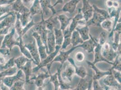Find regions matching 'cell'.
<instances>
[{
  "mask_svg": "<svg viewBox=\"0 0 121 90\" xmlns=\"http://www.w3.org/2000/svg\"><path fill=\"white\" fill-rule=\"evenodd\" d=\"M68 60L71 63L72 65H73L75 69V74L77 75L80 77L81 78H84L86 77L88 75L87 71L86 70V68L83 66L78 67L76 65L73 59L71 58H68Z\"/></svg>",
  "mask_w": 121,
  "mask_h": 90,
  "instance_id": "obj_22",
  "label": "cell"
},
{
  "mask_svg": "<svg viewBox=\"0 0 121 90\" xmlns=\"http://www.w3.org/2000/svg\"><path fill=\"white\" fill-rule=\"evenodd\" d=\"M63 34L64 40L60 48L62 50H64L67 46L71 44V36L72 32L69 29V27L66 28V29L63 32Z\"/></svg>",
  "mask_w": 121,
  "mask_h": 90,
  "instance_id": "obj_24",
  "label": "cell"
},
{
  "mask_svg": "<svg viewBox=\"0 0 121 90\" xmlns=\"http://www.w3.org/2000/svg\"><path fill=\"white\" fill-rule=\"evenodd\" d=\"M29 60L30 59H28L25 56H21L15 59L14 61L17 68L20 69V68L24 65L25 63Z\"/></svg>",
  "mask_w": 121,
  "mask_h": 90,
  "instance_id": "obj_33",
  "label": "cell"
},
{
  "mask_svg": "<svg viewBox=\"0 0 121 90\" xmlns=\"http://www.w3.org/2000/svg\"><path fill=\"white\" fill-rule=\"evenodd\" d=\"M5 37V35H0V47L1 46L2 42L3 41H2L4 39Z\"/></svg>",
  "mask_w": 121,
  "mask_h": 90,
  "instance_id": "obj_48",
  "label": "cell"
},
{
  "mask_svg": "<svg viewBox=\"0 0 121 90\" xmlns=\"http://www.w3.org/2000/svg\"><path fill=\"white\" fill-rule=\"evenodd\" d=\"M84 19L83 15L82 13L81 9H79L78 13L77 15H76L73 19H72V21L71 23V25L69 27V29L72 33L73 31L75 30L77 26L78 25V23L79 20Z\"/></svg>",
  "mask_w": 121,
  "mask_h": 90,
  "instance_id": "obj_25",
  "label": "cell"
},
{
  "mask_svg": "<svg viewBox=\"0 0 121 90\" xmlns=\"http://www.w3.org/2000/svg\"><path fill=\"white\" fill-rule=\"evenodd\" d=\"M83 42L78 31L76 30L73 31L71 36V43L73 45V47L77 46L79 43L82 44Z\"/></svg>",
  "mask_w": 121,
  "mask_h": 90,
  "instance_id": "obj_28",
  "label": "cell"
},
{
  "mask_svg": "<svg viewBox=\"0 0 121 90\" xmlns=\"http://www.w3.org/2000/svg\"><path fill=\"white\" fill-rule=\"evenodd\" d=\"M57 19L60 22L61 24L60 29L63 32L67 27L68 25H69V23L71 20H72V18H68L65 15L61 14L57 16Z\"/></svg>",
  "mask_w": 121,
  "mask_h": 90,
  "instance_id": "obj_27",
  "label": "cell"
},
{
  "mask_svg": "<svg viewBox=\"0 0 121 90\" xmlns=\"http://www.w3.org/2000/svg\"><path fill=\"white\" fill-rule=\"evenodd\" d=\"M75 30L78 31L80 35L81 36V38L83 40V41H86L89 40L90 38V33H89V27L87 25H86L85 27L79 29L78 28H76Z\"/></svg>",
  "mask_w": 121,
  "mask_h": 90,
  "instance_id": "obj_30",
  "label": "cell"
},
{
  "mask_svg": "<svg viewBox=\"0 0 121 90\" xmlns=\"http://www.w3.org/2000/svg\"><path fill=\"white\" fill-rule=\"evenodd\" d=\"M32 36L35 37L37 42L38 51L40 55L41 60L42 61L44 60L48 56V54L46 52V47L41 39L40 36L36 31L34 32L32 34Z\"/></svg>",
  "mask_w": 121,
  "mask_h": 90,
  "instance_id": "obj_10",
  "label": "cell"
},
{
  "mask_svg": "<svg viewBox=\"0 0 121 90\" xmlns=\"http://www.w3.org/2000/svg\"><path fill=\"white\" fill-rule=\"evenodd\" d=\"M93 82L94 90H103L101 85L99 84L98 80H93Z\"/></svg>",
  "mask_w": 121,
  "mask_h": 90,
  "instance_id": "obj_41",
  "label": "cell"
},
{
  "mask_svg": "<svg viewBox=\"0 0 121 90\" xmlns=\"http://www.w3.org/2000/svg\"><path fill=\"white\" fill-rule=\"evenodd\" d=\"M23 4L25 5L26 4H30L31 3H33L34 0H21Z\"/></svg>",
  "mask_w": 121,
  "mask_h": 90,
  "instance_id": "obj_46",
  "label": "cell"
},
{
  "mask_svg": "<svg viewBox=\"0 0 121 90\" xmlns=\"http://www.w3.org/2000/svg\"><path fill=\"white\" fill-rule=\"evenodd\" d=\"M2 83V78H0V86L1 84Z\"/></svg>",
  "mask_w": 121,
  "mask_h": 90,
  "instance_id": "obj_49",
  "label": "cell"
},
{
  "mask_svg": "<svg viewBox=\"0 0 121 90\" xmlns=\"http://www.w3.org/2000/svg\"><path fill=\"white\" fill-rule=\"evenodd\" d=\"M77 46L73 47L71 48L70 50H67L66 51H60V54L59 55L56 56L54 58V59L52 61L51 64H52L54 62H60L61 63V65H63L66 61V60L68 59L69 58V55L71 53V52L74 50L76 48H77Z\"/></svg>",
  "mask_w": 121,
  "mask_h": 90,
  "instance_id": "obj_16",
  "label": "cell"
},
{
  "mask_svg": "<svg viewBox=\"0 0 121 90\" xmlns=\"http://www.w3.org/2000/svg\"><path fill=\"white\" fill-rule=\"evenodd\" d=\"M31 15L33 16L36 14L42 15V10L41 7L40 0H34L30 9Z\"/></svg>",
  "mask_w": 121,
  "mask_h": 90,
  "instance_id": "obj_26",
  "label": "cell"
},
{
  "mask_svg": "<svg viewBox=\"0 0 121 90\" xmlns=\"http://www.w3.org/2000/svg\"><path fill=\"white\" fill-rule=\"evenodd\" d=\"M83 7L81 9L83 18L86 22L92 17L94 12V8L90 5L88 0H83Z\"/></svg>",
  "mask_w": 121,
  "mask_h": 90,
  "instance_id": "obj_11",
  "label": "cell"
},
{
  "mask_svg": "<svg viewBox=\"0 0 121 90\" xmlns=\"http://www.w3.org/2000/svg\"><path fill=\"white\" fill-rule=\"evenodd\" d=\"M101 52L103 57L110 62L115 60L117 55L121 54L113 50L111 44L108 42L102 45Z\"/></svg>",
  "mask_w": 121,
  "mask_h": 90,
  "instance_id": "obj_5",
  "label": "cell"
},
{
  "mask_svg": "<svg viewBox=\"0 0 121 90\" xmlns=\"http://www.w3.org/2000/svg\"><path fill=\"white\" fill-rule=\"evenodd\" d=\"M11 9L15 12L20 14L30 11V9L23 4L21 0H15L12 4Z\"/></svg>",
  "mask_w": 121,
  "mask_h": 90,
  "instance_id": "obj_15",
  "label": "cell"
},
{
  "mask_svg": "<svg viewBox=\"0 0 121 90\" xmlns=\"http://www.w3.org/2000/svg\"><path fill=\"white\" fill-rule=\"evenodd\" d=\"M94 8L93 15L91 19L86 23V25L88 27L94 25L97 27H100L101 23L105 20L110 19L108 12L106 10L99 8L95 5H92Z\"/></svg>",
  "mask_w": 121,
  "mask_h": 90,
  "instance_id": "obj_1",
  "label": "cell"
},
{
  "mask_svg": "<svg viewBox=\"0 0 121 90\" xmlns=\"http://www.w3.org/2000/svg\"><path fill=\"white\" fill-rule=\"evenodd\" d=\"M74 74H75V67L71 63H64L62 65L60 75L62 80L65 82L66 83V81H67L71 82Z\"/></svg>",
  "mask_w": 121,
  "mask_h": 90,
  "instance_id": "obj_4",
  "label": "cell"
},
{
  "mask_svg": "<svg viewBox=\"0 0 121 90\" xmlns=\"http://www.w3.org/2000/svg\"><path fill=\"white\" fill-rule=\"evenodd\" d=\"M32 61L31 60H28L24 65L20 68V70L24 72L25 76V82L27 83H30V78L32 73Z\"/></svg>",
  "mask_w": 121,
  "mask_h": 90,
  "instance_id": "obj_17",
  "label": "cell"
},
{
  "mask_svg": "<svg viewBox=\"0 0 121 90\" xmlns=\"http://www.w3.org/2000/svg\"></svg>",
  "mask_w": 121,
  "mask_h": 90,
  "instance_id": "obj_51",
  "label": "cell"
},
{
  "mask_svg": "<svg viewBox=\"0 0 121 90\" xmlns=\"http://www.w3.org/2000/svg\"><path fill=\"white\" fill-rule=\"evenodd\" d=\"M15 12L14 11H10V12H9V13H7V14H5V15H2V16H0V22L2 20H3V19H4L5 18V17H6L7 16H9V15H11V14H13V13H15Z\"/></svg>",
  "mask_w": 121,
  "mask_h": 90,
  "instance_id": "obj_43",
  "label": "cell"
},
{
  "mask_svg": "<svg viewBox=\"0 0 121 90\" xmlns=\"http://www.w3.org/2000/svg\"><path fill=\"white\" fill-rule=\"evenodd\" d=\"M61 46H60V45H56L55 46V51L49 54V55L47 56V57L44 60L41 61L39 65H38L37 67L34 68V69H32V73H37L41 68L45 67L46 66H47L48 64L49 63L51 64L52 61L54 59L56 56L57 55L58 52L60 50Z\"/></svg>",
  "mask_w": 121,
  "mask_h": 90,
  "instance_id": "obj_7",
  "label": "cell"
},
{
  "mask_svg": "<svg viewBox=\"0 0 121 90\" xmlns=\"http://www.w3.org/2000/svg\"><path fill=\"white\" fill-rule=\"evenodd\" d=\"M54 32L55 38L56 45H57L61 46L64 39L63 31L61 29H58L55 28L54 29Z\"/></svg>",
  "mask_w": 121,
  "mask_h": 90,
  "instance_id": "obj_31",
  "label": "cell"
},
{
  "mask_svg": "<svg viewBox=\"0 0 121 90\" xmlns=\"http://www.w3.org/2000/svg\"><path fill=\"white\" fill-rule=\"evenodd\" d=\"M81 0H70L63 6L60 11L63 12H68L70 14H73L76 10L77 4Z\"/></svg>",
  "mask_w": 121,
  "mask_h": 90,
  "instance_id": "obj_19",
  "label": "cell"
},
{
  "mask_svg": "<svg viewBox=\"0 0 121 90\" xmlns=\"http://www.w3.org/2000/svg\"><path fill=\"white\" fill-rule=\"evenodd\" d=\"M76 60L78 62H81L83 61L85 59V55L82 52H78L76 53Z\"/></svg>",
  "mask_w": 121,
  "mask_h": 90,
  "instance_id": "obj_40",
  "label": "cell"
},
{
  "mask_svg": "<svg viewBox=\"0 0 121 90\" xmlns=\"http://www.w3.org/2000/svg\"><path fill=\"white\" fill-rule=\"evenodd\" d=\"M107 33L105 32H102L99 35V43L100 45H102L104 44L106 42V37H107Z\"/></svg>",
  "mask_w": 121,
  "mask_h": 90,
  "instance_id": "obj_39",
  "label": "cell"
},
{
  "mask_svg": "<svg viewBox=\"0 0 121 90\" xmlns=\"http://www.w3.org/2000/svg\"><path fill=\"white\" fill-rule=\"evenodd\" d=\"M15 32V29L14 27L12 29L10 33L6 34L4 37V41H2L0 48H8L11 50L14 46L19 45V41H17L16 39H15L14 37Z\"/></svg>",
  "mask_w": 121,
  "mask_h": 90,
  "instance_id": "obj_3",
  "label": "cell"
},
{
  "mask_svg": "<svg viewBox=\"0 0 121 90\" xmlns=\"http://www.w3.org/2000/svg\"><path fill=\"white\" fill-rule=\"evenodd\" d=\"M5 63L6 60L5 57L2 55H0V64H1V65H4L5 64Z\"/></svg>",
  "mask_w": 121,
  "mask_h": 90,
  "instance_id": "obj_45",
  "label": "cell"
},
{
  "mask_svg": "<svg viewBox=\"0 0 121 90\" xmlns=\"http://www.w3.org/2000/svg\"><path fill=\"white\" fill-rule=\"evenodd\" d=\"M113 1L112 0H107L106 1V5L108 8H110L113 6Z\"/></svg>",
  "mask_w": 121,
  "mask_h": 90,
  "instance_id": "obj_44",
  "label": "cell"
},
{
  "mask_svg": "<svg viewBox=\"0 0 121 90\" xmlns=\"http://www.w3.org/2000/svg\"><path fill=\"white\" fill-rule=\"evenodd\" d=\"M101 46L102 45H100L99 43L98 44L96 47L95 48L94 51L95 54V60L92 63L93 64L95 65L97 62H100V61H105L107 63L111 64L112 65L113 63L108 61V60H107L105 58H104L103 56L102 55L101 52Z\"/></svg>",
  "mask_w": 121,
  "mask_h": 90,
  "instance_id": "obj_20",
  "label": "cell"
},
{
  "mask_svg": "<svg viewBox=\"0 0 121 90\" xmlns=\"http://www.w3.org/2000/svg\"><path fill=\"white\" fill-rule=\"evenodd\" d=\"M42 70L41 72L38 73L37 76H34V77L31 78H30V81L31 80H35V84L37 86L40 88L42 86L44 83V81L45 79L49 78L50 77L51 73L48 72V71L45 70L44 71V69L43 68H41ZM41 69V68H40Z\"/></svg>",
  "mask_w": 121,
  "mask_h": 90,
  "instance_id": "obj_9",
  "label": "cell"
},
{
  "mask_svg": "<svg viewBox=\"0 0 121 90\" xmlns=\"http://www.w3.org/2000/svg\"><path fill=\"white\" fill-rule=\"evenodd\" d=\"M63 3V0H56L55 3L52 5L53 7H55V6L57 5L58 4H62Z\"/></svg>",
  "mask_w": 121,
  "mask_h": 90,
  "instance_id": "obj_47",
  "label": "cell"
},
{
  "mask_svg": "<svg viewBox=\"0 0 121 90\" xmlns=\"http://www.w3.org/2000/svg\"><path fill=\"white\" fill-rule=\"evenodd\" d=\"M32 18L33 16L31 15L30 11L20 14V20L23 28L31 21Z\"/></svg>",
  "mask_w": 121,
  "mask_h": 90,
  "instance_id": "obj_29",
  "label": "cell"
},
{
  "mask_svg": "<svg viewBox=\"0 0 121 90\" xmlns=\"http://www.w3.org/2000/svg\"><path fill=\"white\" fill-rule=\"evenodd\" d=\"M86 62L89 66L91 67L92 69H93L95 72V74L94 77H93V80H99L103 77L112 74V71H111V69L108 71L102 72L100 70H99L95 66V65L94 64H93L92 63H91L90 62L88 61H86Z\"/></svg>",
  "mask_w": 121,
  "mask_h": 90,
  "instance_id": "obj_18",
  "label": "cell"
},
{
  "mask_svg": "<svg viewBox=\"0 0 121 90\" xmlns=\"http://www.w3.org/2000/svg\"><path fill=\"white\" fill-rule=\"evenodd\" d=\"M70 0H63V2H68V1H69Z\"/></svg>",
  "mask_w": 121,
  "mask_h": 90,
  "instance_id": "obj_50",
  "label": "cell"
},
{
  "mask_svg": "<svg viewBox=\"0 0 121 90\" xmlns=\"http://www.w3.org/2000/svg\"><path fill=\"white\" fill-rule=\"evenodd\" d=\"M90 38L89 40L86 41L80 45H77V47H81L86 50L88 53H90L93 52L95 48L99 43V39L93 37L91 34H89Z\"/></svg>",
  "mask_w": 121,
  "mask_h": 90,
  "instance_id": "obj_8",
  "label": "cell"
},
{
  "mask_svg": "<svg viewBox=\"0 0 121 90\" xmlns=\"http://www.w3.org/2000/svg\"><path fill=\"white\" fill-rule=\"evenodd\" d=\"M44 22L47 29L51 31H53L56 26L59 24V20L57 19V16L53 17V16H51L48 20H44Z\"/></svg>",
  "mask_w": 121,
  "mask_h": 90,
  "instance_id": "obj_23",
  "label": "cell"
},
{
  "mask_svg": "<svg viewBox=\"0 0 121 90\" xmlns=\"http://www.w3.org/2000/svg\"><path fill=\"white\" fill-rule=\"evenodd\" d=\"M24 77L22 70H19L16 75L12 77H5L2 78V82L4 85L9 88H10L15 82L19 80H23L22 78Z\"/></svg>",
  "mask_w": 121,
  "mask_h": 90,
  "instance_id": "obj_12",
  "label": "cell"
},
{
  "mask_svg": "<svg viewBox=\"0 0 121 90\" xmlns=\"http://www.w3.org/2000/svg\"><path fill=\"white\" fill-rule=\"evenodd\" d=\"M17 68L15 66L10 68H8L6 70H3L0 72V78H3L5 77L10 76L12 75H14L17 73Z\"/></svg>",
  "mask_w": 121,
  "mask_h": 90,
  "instance_id": "obj_32",
  "label": "cell"
},
{
  "mask_svg": "<svg viewBox=\"0 0 121 90\" xmlns=\"http://www.w3.org/2000/svg\"><path fill=\"white\" fill-rule=\"evenodd\" d=\"M15 0H0V5H8L12 4Z\"/></svg>",
  "mask_w": 121,
  "mask_h": 90,
  "instance_id": "obj_42",
  "label": "cell"
},
{
  "mask_svg": "<svg viewBox=\"0 0 121 90\" xmlns=\"http://www.w3.org/2000/svg\"><path fill=\"white\" fill-rule=\"evenodd\" d=\"M11 4L5 5H0V16L4 15L5 13L10 12L11 9Z\"/></svg>",
  "mask_w": 121,
  "mask_h": 90,
  "instance_id": "obj_38",
  "label": "cell"
},
{
  "mask_svg": "<svg viewBox=\"0 0 121 90\" xmlns=\"http://www.w3.org/2000/svg\"><path fill=\"white\" fill-rule=\"evenodd\" d=\"M103 83L104 84L103 88H105L104 89L105 90L107 88V86L115 87L118 88V89H121V84L119 83L115 78L112 73L106 75V77L103 79Z\"/></svg>",
  "mask_w": 121,
  "mask_h": 90,
  "instance_id": "obj_13",
  "label": "cell"
},
{
  "mask_svg": "<svg viewBox=\"0 0 121 90\" xmlns=\"http://www.w3.org/2000/svg\"><path fill=\"white\" fill-rule=\"evenodd\" d=\"M102 28L108 32H111L112 29V23L109 19H106L104 20L100 24Z\"/></svg>",
  "mask_w": 121,
  "mask_h": 90,
  "instance_id": "obj_34",
  "label": "cell"
},
{
  "mask_svg": "<svg viewBox=\"0 0 121 90\" xmlns=\"http://www.w3.org/2000/svg\"><path fill=\"white\" fill-rule=\"evenodd\" d=\"M24 46L27 48L31 55L33 62L36 65H38L40 63L41 60L40 55L38 51V46L36 44L35 41L34 40L33 42L31 43H27L24 44Z\"/></svg>",
  "mask_w": 121,
  "mask_h": 90,
  "instance_id": "obj_6",
  "label": "cell"
},
{
  "mask_svg": "<svg viewBox=\"0 0 121 90\" xmlns=\"http://www.w3.org/2000/svg\"><path fill=\"white\" fill-rule=\"evenodd\" d=\"M16 18L15 12L5 17L0 22V35H5L8 34L10 29L15 23Z\"/></svg>",
  "mask_w": 121,
  "mask_h": 90,
  "instance_id": "obj_2",
  "label": "cell"
},
{
  "mask_svg": "<svg viewBox=\"0 0 121 90\" xmlns=\"http://www.w3.org/2000/svg\"><path fill=\"white\" fill-rule=\"evenodd\" d=\"M50 81L53 84V85L54 86L55 90H58L59 87L60 86L59 85V83L58 82V77H57V72L54 75H50Z\"/></svg>",
  "mask_w": 121,
  "mask_h": 90,
  "instance_id": "obj_37",
  "label": "cell"
},
{
  "mask_svg": "<svg viewBox=\"0 0 121 90\" xmlns=\"http://www.w3.org/2000/svg\"><path fill=\"white\" fill-rule=\"evenodd\" d=\"M47 44L49 54L55 51L56 46L55 38L54 33V31H48L47 34Z\"/></svg>",
  "mask_w": 121,
  "mask_h": 90,
  "instance_id": "obj_14",
  "label": "cell"
},
{
  "mask_svg": "<svg viewBox=\"0 0 121 90\" xmlns=\"http://www.w3.org/2000/svg\"><path fill=\"white\" fill-rule=\"evenodd\" d=\"M93 78H91V77L90 78H86V77L82 78L76 86V90H90L93 82Z\"/></svg>",
  "mask_w": 121,
  "mask_h": 90,
  "instance_id": "obj_21",
  "label": "cell"
},
{
  "mask_svg": "<svg viewBox=\"0 0 121 90\" xmlns=\"http://www.w3.org/2000/svg\"><path fill=\"white\" fill-rule=\"evenodd\" d=\"M25 83L24 80H19L13 84L12 86L10 87L11 90H23V86Z\"/></svg>",
  "mask_w": 121,
  "mask_h": 90,
  "instance_id": "obj_36",
  "label": "cell"
},
{
  "mask_svg": "<svg viewBox=\"0 0 121 90\" xmlns=\"http://www.w3.org/2000/svg\"><path fill=\"white\" fill-rule=\"evenodd\" d=\"M15 58V57H13L11 58L7 62L5 63V64H4V65H0V71H3L8 68L15 66V65L14 61Z\"/></svg>",
  "mask_w": 121,
  "mask_h": 90,
  "instance_id": "obj_35",
  "label": "cell"
}]
</instances>
